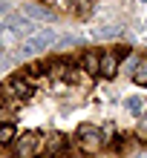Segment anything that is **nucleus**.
I'll list each match as a JSON object with an SVG mask.
<instances>
[{
	"mask_svg": "<svg viewBox=\"0 0 147 158\" xmlns=\"http://www.w3.org/2000/svg\"><path fill=\"white\" fill-rule=\"evenodd\" d=\"M58 43V35H55V29H41L38 35H32V38H26L20 43V58H35V55H41V52H46L52 49V46Z\"/></svg>",
	"mask_w": 147,
	"mask_h": 158,
	"instance_id": "obj_1",
	"label": "nucleus"
},
{
	"mask_svg": "<svg viewBox=\"0 0 147 158\" xmlns=\"http://www.w3.org/2000/svg\"><path fill=\"white\" fill-rule=\"evenodd\" d=\"M12 150H15L17 158H35V155H41V152H43V141H41V135H38V132H23V135H17V138H15Z\"/></svg>",
	"mask_w": 147,
	"mask_h": 158,
	"instance_id": "obj_2",
	"label": "nucleus"
},
{
	"mask_svg": "<svg viewBox=\"0 0 147 158\" xmlns=\"http://www.w3.org/2000/svg\"><path fill=\"white\" fill-rule=\"evenodd\" d=\"M6 32H12V35H17V38H32V32H35V20H29L26 15H6V20L0 23Z\"/></svg>",
	"mask_w": 147,
	"mask_h": 158,
	"instance_id": "obj_3",
	"label": "nucleus"
},
{
	"mask_svg": "<svg viewBox=\"0 0 147 158\" xmlns=\"http://www.w3.org/2000/svg\"><path fill=\"white\" fill-rule=\"evenodd\" d=\"M29 95H32V86L26 78H9L0 89V98H6V101H26Z\"/></svg>",
	"mask_w": 147,
	"mask_h": 158,
	"instance_id": "obj_4",
	"label": "nucleus"
},
{
	"mask_svg": "<svg viewBox=\"0 0 147 158\" xmlns=\"http://www.w3.org/2000/svg\"><path fill=\"white\" fill-rule=\"evenodd\" d=\"M78 144H81V150H84V152H95V150L104 147V135H101L98 127L84 124V127H78Z\"/></svg>",
	"mask_w": 147,
	"mask_h": 158,
	"instance_id": "obj_5",
	"label": "nucleus"
},
{
	"mask_svg": "<svg viewBox=\"0 0 147 158\" xmlns=\"http://www.w3.org/2000/svg\"><path fill=\"white\" fill-rule=\"evenodd\" d=\"M118 66H121V60L115 58V52H113V49H110V52H101V66H98V75H104V78H115Z\"/></svg>",
	"mask_w": 147,
	"mask_h": 158,
	"instance_id": "obj_6",
	"label": "nucleus"
},
{
	"mask_svg": "<svg viewBox=\"0 0 147 158\" xmlns=\"http://www.w3.org/2000/svg\"><path fill=\"white\" fill-rule=\"evenodd\" d=\"M23 15L29 17V20H55V15L49 12V9H46V6H38V3L23 6Z\"/></svg>",
	"mask_w": 147,
	"mask_h": 158,
	"instance_id": "obj_7",
	"label": "nucleus"
},
{
	"mask_svg": "<svg viewBox=\"0 0 147 158\" xmlns=\"http://www.w3.org/2000/svg\"><path fill=\"white\" fill-rule=\"evenodd\" d=\"M15 138H17V132H15L12 121H0V147H12Z\"/></svg>",
	"mask_w": 147,
	"mask_h": 158,
	"instance_id": "obj_8",
	"label": "nucleus"
},
{
	"mask_svg": "<svg viewBox=\"0 0 147 158\" xmlns=\"http://www.w3.org/2000/svg\"><path fill=\"white\" fill-rule=\"evenodd\" d=\"M81 66H84V72H89V75H98V66H101V55H98V52H87L84 58H81Z\"/></svg>",
	"mask_w": 147,
	"mask_h": 158,
	"instance_id": "obj_9",
	"label": "nucleus"
},
{
	"mask_svg": "<svg viewBox=\"0 0 147 158\" xmlns=\"http://www.w3.org/2000/svg\"><path fill=\"white\" fill-rule=\"evenodd\" d=\"M46 72H52L55 78H69L72 66H69V63H63V60H55V63H49V66H46Z\"/></svg>",
	"mask_w": 147,
	"mask_h": 158,
	"instance_id": "obj_10",
	"label": "nucleus"
},
{
	"mask_svg": "<svg viewBox=\"0 0 147 158\" xmlns=\"http://www.w3.org/2000/svg\"><path fill=\"white\" fill-rule=\"evenodd\" d=\"M43 150H46V155H58L63 150V135H52L49 141H43Z\"/></svg>",
	"mask_w": 147,
	"mask_h": 158,
	"instance_id": "obj_11",
	"label": "nucleus"
},
{
	"mask_svg": "<svg viewBox=\"0 0 147 158\" xmlns=\"http://www.w3.org/2000/svg\"><path fill=\"white\" fill-rule=\"evenodd\" d=\"M118 32H121L118 26H101V29L93 32V38L95 40H110V38H118Z\"/></svg>",
	"mask_w": 147,
	"mask_h": 158,
	"instance_id": "obj_12",
	"label": "nucleus"
},
{
	"mask_svg": "<svg viewBox=\"0 0 147 158\" xmlns=\"http://www.w3.org/2000/svg\"><path fill=\"white\" fill-rule=\"evenodd\" d=\"M133 81H136V83H147V63H144V60H139V63L133 66Z\"/></svg>",
	"mask_w": 147,
	"mask_h": 158,
	"instance_id": "obj_13",
	"label": "nucleus"
},
{
	"mask_svg": "<svg viewBox=\"0 0 147 158\" xmlns=\"http://www.w3.org/2000/svg\"><path fill=\"white\" fill-rule=\"evenodd\" d=\"M127 109H130L133 115H141L144 112V101L141 98H127Z\"/></svg>",
	"mask_w": 147,
	"mask_h": 158,
	"instance_id": "obj_14",
	"label": "nucleus"
},
{
	"mask_svg": "<svg viewBox=\"0 0 147 158\" xmlns=\"http://www.w3.org/2000/svg\"><path fill=\"white\" fill-rule=\"evenodd\" d=\"M75 43H78V38H72V35H69V38H63V40H61V46H75Z\"/></svg>",
	"mask_w": 147,
	"mask_h": 158,
	"instance_id": "obj_15",
	"label": "nucleus"
},
{
	"mask_svg": "<svg viewBox=\"0 0 147 158\" xmlns=\"http://www.w3.org/2000/svg\"><path fill=\"white\" fill-rule=\"evenodd\" d=\"M139 124H141V129H147V112H141V118H139Z\"/></svg>",
	"mask_w": 147,
	"mask_h": 158,
	"instance_id": "obj_16",
	"label": "nucleus"
},
{
	"mask_svg": "<svg viewBox=\"0 0 147 158\" xmlns=\"http://www.w3.org/2000/svg\"><path fill=\"white\" fill-rule=\"evenodd\" d=\"M0 12H3V15H9V3H6V0H0Z\"/></svg>",
	"mask_w": 147,
	"mask_h": 158,
	"instance_id": "obj_17",
	"label": "nucleus"
},
{
	"mask_svg": "<svg viewBox=\"0 0 147 158\" xmlns=\"http://www.w3.org/2000/svg\"><path fill=\"white\" fill-rule=\"evenodd\" d=\"M0 58H3V52H0Z\"/></svg>",
	"mask_w": 147,
	"mask_h": 158,
	"instance_id": "obj_18",
	"label": "nucleus"
}]
</instances>
